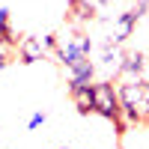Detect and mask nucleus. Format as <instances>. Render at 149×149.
<instances>
[{
    "label": "nucleus",
    "mask_w": 149,
    "mask_h": 149,
    "mask_svg": "<svg viewBox=\"0 0 149 149\" xmlns=\"http://www.w3.org/2000/svg\"><path fill=\"white\" fill-rule=\"evenodd\" d=\"M93 98H95V113L98 116H104L110 119L113 125H119V122H125L122 119V102H119V90L113 86V81H95L93 84Z\"/></svg>",
    "instance_id": "nucleus-1"
},
{
    "label": "nucleus",
    "mask_w": 149,
    "mask_h": 149,
    "mask_svg": "<svg viewBox=\"0 0 149 149\" xmlns=\"http://www.w3.org/2000/svg\"><path fill=\"white\" fill-rule=\"evenodd\" d=\"M90 54H93V36H86V33H72L69 39L60 42V48L54 51L57 63L66 66V69H74V66L86 63Z\"/></svg>",
    "instance_id": "nucleus-2"
},
{
    "label": "nucleus",
    "mask_w": 149,
    "mask_h": 149,
    "mask_svg": "<svg viewBox=\"0 0 149 149\" xmlns=\"http://www.w3.org/2000/svg\"><path fill=\"white\" fill-rule=\"evenodd\" d=\"M18 63H24V66H30V63H39V60H45V45H42V39L39 36H21V45H18Z\"/></svg>",
    "instance_id": "nucleus-3"
},
{
    "label": "nucleus",
    "mask_w": 149,
    "mask_h": 149,
    "mask_svg": "<svg viewBox=\"0 0 149 149\" xmlns=\"http://www.w3.org/2000/svg\"><path fill=\"white\" fill-rule=\"evenodd\" d=\"M69 72V90L74 86H93L95 84V63L93 60H86V63L74 66V69H66Z\"/></svg>",
    "instance_id": "nucleus-4"
},
{
    "label": "nucleus",
    "mask_w": 149,
    "mask_h": 149,
    "mask_svg": "<svg viewBox=\"0 0 149 149\" xmlns=\"http://www.w3.org/2000/svg\"><path fill=\"white\" fill-rule=\"evenodd\" d=\"M69 98H72V104L78 107V113H81V116H90V113H95L93 86H74V90H69Z\"/></svg>",
    "instance_id": "nucleus-5"
},
{
    "label": "nucleus",
    "mask_w": 149,
    "mask_h": 149,
    "mask_svg": "<svg viewBox=\"0 0 149 149\" xmlns=\"http://www.w3.org/2000/svg\"><path fill=\"white\" fill-rule=\"evenodd\" d=\"M0 45L9 48V51H18L21 39L15 36V30H12V21H9V9L0 6Z\"/></svg>",
    "instance_id": "nucleus-6"
},
{
    "label": "nucleus",
    "mask_w": 149,
    "mask_h": 149,
    "mask_svg": "<svg viewBox=\"0 0 149 149\" xmlns=\"http://www.w3.org/2000/svg\"><path fill=\"white\" fill-rule=\"evenodd\" d=\"M143 69H146V57L140 51H128L122 57V74L119 78H143Z\"/></svg>",
    "instance_id": "nucleus-7"
},
{
    "label": "nucleus",
    "mask_w": 149,
    "mask_h": 149,
    "mask_svg": "<svg viewBox=\"0 0 149 149\" xmlns=\"http://www.w3.org/2000/svg\"><path fill=\"white\" fill-rule=\"evenodd\" d=\"M95 18V9L86 6L84 0H72L69 3V24H74V27H86Z\"/></svg>",
    "instance_id": "nucleus-8"
},
{
    "label": "nucleus",
    "mask_w": 149,
    "mask_h": 149,
    "mask_svg": "<svg viewBox=\"0 0 149 149\" xmlns=\"http://www.w3.org/2000/svg\"><path fill=\"white\" fill-rule=\"evenodd\" d=\"M122 57H125V54L119 51V45L107 42L104 51H102V66H104L107 72H113V74H122Z\"/></svg>",
    "instance_id": "nucleus-9"
},
{
    "label": "nucleus",
    "mask_w": 149,
    "mask_h": 149,
    "mask_svg": "<svg viewBox=\"0 0 149 149\" xmlns=\"http://www.w3.org/2000/svg\"><path fill=\"white\" fill-rule=\"evenodd\" d=\"M45 119H48V116H45V110H36V113L27 119V131H36L39 125H45Z\"/></svg>",
    "instance_id": "nucleus-10"
},
{
    "label": "nucleus",
    "mask_w": 149,
    "mask_h": 149,
    "mask_svg": "<svg viewBox=\"0 0 149 149\" xmlns=\"http://www.w3.org/2000/svg\"><path fill=\"white\" fill-rule=\"evenodd\" d=\"M12 54H15V51H9V48H3V45H0V69H3V66H9Z\"/></svg>",
    "instance_id": "nucleus-11"
},
{
    "label": "nucleus",
    "mask_w": 149,
    "mask_h": 149,
    "mask_svg": "<svg viewBox=\"0 0 149 149\" xmlns=\"http://www.w3.org/2000/svg\"><path fill=\"white\" fill-rule=\"evenodd\" d=\"M84 3H86V6H93V9L98 12V9H104V6H110V3H113V0H84Z\"/></svg>",
    "instance_id": "nucleus-12"
},
{
    "label": "nucleus",
    "mask_w": 149,
    "mask_h": 149,
    "mask_svg": "<svg viewBox=\"0 0 149 149\" xmlns=\"http://www.w3.org/2000/svg\"><path fill=\"white\" fill-rule=\"evenodd\" d=\"M60 149H72V146H60Z\"/></svg>",
    "instance_id": "nucleus-13"
}]
</instances>
